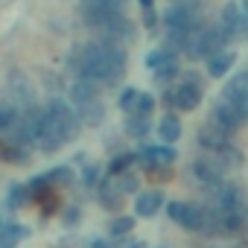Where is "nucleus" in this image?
Here are the masks:
<instances>
[{
  "label": "nucleus",
  "mask_w": 248,
  "mask_h": 248,
  "mask_svg": "<svg viewBox=\"0 0 248 248\" xmlns=\"http://www.w3.org/2000/svg\"><path fill=\"white\" fill-rule=\"evenodd\" d=\"M126 50L114 41H88L82 44L73 56H70V70L79 76V79H91L96 82L99 88H114L123 82L126 76Z\"/></svg>",
  "instance_id": "1"
},
{
  "label": "nucleus",
  "mask_w": 248,
  "mask_h": 248,
  "mask_svg": "<svg viewBox=\"0 0 248 248\" xmlns=\"http://www.w3.org/2000/svg\"><path fill=\"white\" fill-rule=\"evenodd\" d=\"M79 126H82V123H79L76 108L67 99H62V96H50L47 105H44V126H41V135H38V146L35 149L44 152V155L59 152L62 146H67L76 138Z\"/></svg>",
  "instance_id": "2"
},
{
  "label": "nucleus",
  "mask_w": 248,
  "mask_h": 248,
  "mask_svg": "<svg viewBox=\"0 0 248 248\" xmlns=\"http://www.w3.org/2000/svg\"><path fill=\"white\" fill-rule=\"evenodd\" d=\"M228 35L222 32V27L219 24H202L199 30H193L190 32V38H187V50H184V56L187 59H193V62H207L210 56H216V53H222V50H228Z\"/></svg>",
  "instance_id": "3"
},
{
  "label": "nucleus",
  "mask_w": 248,
  "mask_h": 248,
  "mask_svg": "<svg viewBox=\"0 0 248 248\" xmlns=\"http://www.w3.org/2000/svg\"><path fill=\"white\" fill-rule=\"evenodd\" d=\"M202 96H204V79L199 73H190L184 82H178L175 88L167 91L164 102H167L170 111H196Z\"/></svg>",
  "instance_id": "4"
},
{
  "label": "nucleus",
  "mask_w": 248,
  "mask_h": 248,
  "mask_svg": "<svg viewBox=\"0 0 248 248\" xmlns=\"http://www.w3.org/2000/svg\"><path fill=\"white\" fill-rule=\"evenodd\" d=\"M79 12L91 30L102 32L108 24H114L123 15V6L114 3V0H79Z\"/></svg>",
  "instance_id": "5"
},
{
  "label": "nucleus",
  "mask_w": 248,
  "mask_h": 248,
  "mask_svg": "<svg viewBox=\"0 0 248 248\" xmlns=\"http://www.w3.org/2000/svg\"><path fill=\"white\" fill-rule=\"evenodd\" d=\"M164 27L167 30H178V32H193L202 27V9L193 3V0H187V3H170L161 15Z\"/></svg>",
  "instance_id": "6"
},
{
  "label": "nucleus",
  "mask_w": 248,
  "mask_h": 248,
  "mask_svg": "<svg viewBox=\"0 0 248 248\" xmlns=\"http://www.w3.org/2000/svg\"><path fill=\"white\" fill-rule=\"evenodd\" d=\"M167 216L181 225L184 231L190 233H202L204 231V204H196V202H170L167 204Z\"/></svg>",
  "instance_id": "7"
},
{
  "label": "nucleus",
  "mask_w": 248,
  "mask_h": 248,
  "mask_svg": "<svg viewBox=\"0 0 248 248\" xmlns=\"http://www.w3.org/2000/svg\"><path fill=\"white\" fill-rule=\"evenodd\" d=\"M210 123H216L219 129H225L228 135H236L242 126H245V114L236 108V105H231L228 99H216L213 102V108H210V117H207Z\"/></svg>",
  "instance_id": "8"
},
{
  "label": "nucleus",
  "mask_w": 248,
  "mask_h": 248,
  "mask_svg": "<svg viewBox=\"0 0 248 248\" xmlns=\"http://www.w3.org/2000/svg\"><path fill=\"white\" fill-rule=\"evenodd\" d=\"M3 96H6L9 102H15L21 111L38 105V102H35V88H32V82H30L24 73H9V76H6V91H3Z\"/></svg>",
  "instance_id": "9"
},
{
  "label": "nucleus",
  "mask_w": 248,
  "mask_h": 248,
  "mask_svg": "<svg viewBox=\"0 0 248 248\" xmlns=\"http://www.w3.org/2000/svg\"><path fill=\"white\" fill-rule=\"evenodd\" d=\"M219 27H222V32L228 35V41H239V38H248V18H245L242 6H236V3H228V6L222 9Z\"/></svg>",
  "instance_id": "10"
},
{
  "label": "nucleus",
  "mask_w": 248,
  "mask_h": 248,
  "mask_svg": "<svg viewBox=\"0 0 248 248\" xmlns=\"http://www.w3.org/2000/svg\"><path fill=\"white\" fill-rule=\"evenodd\" d=\"M190 175L204 187V190H210V187H216V184H222L225 181V172H222V167L210 158V155H204V158H196L193 164H190Z\"/></svg>",
  "instance_id": "11"
},
{
  "label": "nucleus",
  "mask_w": 248,
  "mask_h": 248,
  "mask_svg": "<svg viewBox=\"0 0 248 248\" xmlns=\"http://www.w3.org/2000/svg\"><path fill=\"white\" fill-rule=\"evenodd\" d=\"M96 202H99L102 210H108V213H120L123 207H126V193L117 187L114 178L102 175V181L96 184Z\"/></svg>",
  "instance_id": "12"
},
{
  "label": "nucleus",
  "mask_w": 248,
  "mask_h": 248,
  "mask_svg": "<svg viewBox=\"0 0 248 248\" xmlns=\"http://www.w3.org/2000/svg\"><path fill=\"white\" fill-rule=\"evenodd\" d=\"M222 99H228L231 105H236L245 114V120H248V70L228 79V85L222 88Z\"/></svg>",
  "instance_id": "13"
},
{
  "label": "nucleus",
  "mask_w": 248,
  "mask_h": 248,
  "mask_svg": "<svg viewBox=\"0 0 248 248\" xmlns=\"http://www.w3.org/2000/svg\"><path fill=\"white\" fill-rule=\"evenodd\" d=\"M196 143L207 152V155H213V152H219V149H225L228 143H231V135L225 132V129H219L216 123H204V126L196 132Z\"/></svg>",
  "instance_id": "14"
},
{
  "label": "nucleus",
  "mask_w": 248,
  "mask_h": 248,
  "mask_svg": "<svg viewBox=\"0 0 248 248\" xmlns=\"http://www.w3.org/2000/svg\"><path fill=\"white\" fill-rule=\"evenodd\" d=\"M138 164L140 167H149V164H175V149L167 146V143H143L138 149Z\"/></svg>",
  "instance_id": "15"
},
{
  "label": "nucleus",
  "mask_w": 248,
  "mask_h": 248,
  "mask_svg": "<svg viewBox=\"0 0 248 248\" xmlns=\"http://www.w3.org/2000/svg\"><path fill=\"white\" fill-rule=\"evenodd\" d=\"M167 207V199H164V193L155 187V190H146V193H138V199H135V213H138V219H152L155 213H161Z\"/></svg>",
  "instance_id": "16"
},
{
  "label": "nucleus",
  "mask_w": 248,
  "mask_h": 248,
  "mask_svg": "<svg viewBox=\"0 0 248 248\" xmlns=\"http://www.w3.org/2000/svg\"><path fill=\"white\" fill-rule=\"evenodd\" d=\"M32 161V149L12 143L9 138L0 135V164H15V167H27Z\"/></svg>",
  "instance_id": "17"
},
{
  "label": "nucleus",
  "mask_w": 248,
  "mask_h": 248,
  "mask_svg": "<svg viewBox=\"0 0 248 248\" xmlns=\"http://www.w3.org/2000/svg\"><path fill=\"white\" fill-rule=\"evenodd\" d=\"M70 102L79 108V105H85V102H91V99H99V85L96 82H91V79H73L70 82Z\"/></svg>",
  "instance_id": "18"
},
{
  "label": "nucleus",
  "mask_w": 248,
  "mask_h": 248,
  "mask_svg": "<svg viewBox=\"0 0 248 248\" xmlns=\"http://www.w3.org/2000/svg\"><path fill=\"white\" fill-rule=\"evenodd\" d=\"M233 64H236V53L233 50H222V53H216V56L207 59V76L210 79H222V76L231 73Z\"/></svg>",
  "instance_id": "19"
},
{
  "label": "nucleus",
  "mask_w": 248,
  "mask_h": 248,
  "mask_svg": "<svg viewBox=\"0 0 248 248\" xmlns=\"http://www.w3.org/2000/svg\"><path fill=\"white\" fill-rule=\"evenodd\" d=\"M76 114H79V123H82V126L93 129V126H99V123L105 120V102H102V99H91V102L79 105Z\"/></svg>",
  "instance_id": "20"
},
{
  "label": "nucleus",
  "mask_w": 248,
  "mask_h": 248,
  "mask_svg": "<svg viewBox=\"0 0 248 248\" xmlns=\"http://www.w3.org/2000/svg\"><path fill=\"white\" fill-rule=\"evenodd\" d=\"M135 225H138V216H114L111 225H108V239L111 242H123L135 233Z\"/></svg>",
  "instance_id": "21"
},
{
  "label": "nucleus",
  "mask_w": 248,
  "mask_h": 248,
  "mask_svg": "<svg viewBox=\"0 0 248 248\" xmlns=\"http://www.w3.org/2000/svg\"><path fill=\"white\" fill-rule=\"evenodd\" d=\"M30 236V228L21 222H9L0 228V248H18L24 239Z\"/></svg>",
  "instance_id": "22"
},
{
  "label": "nucleus",
  "mask_w": 248,
  "mask_h": 248,
  "mask_svg": "<svg viewBox=\"0 0 248 248\" xmlns=\"http://www.w3.org/2000/svg\"><path fill=\"white\" fill-rule=\"evenodd\" d=\"M18 120H21V108L0 93V135H9L18 126Z\"/></svg>",
  "instance_id": "23"
},
{
  "label": "nucleus",
  "mask_w": 248,
  "mask_h": 248,
  "mask_svg": "<svg viewBox=\"0 0 248 248\" xmlns=\"http://www.w3.org/2000/svg\"><path fill=\"white\" fill-rule=\"evenodd\" d=\"M158 138H161V143H167V146H172V143L181 138V120L175 117V111H170V114L161 120V126H158Z\"/></svg>",
  "instance_id": "24"
},
{
  "label": "nucleus",
  "mask_w": 248,
  "mask_h": 248,
  "mask_svg": "<svg viewBox=\"0 0 248 248\" xmlns=\"http://www.w3.org/2000/svg\"><path fill=\"white\" fill-rule=\"evenodd\" d=\"M135 161H138V152H120V155H114L111 164L105 167V175H108V178H117V175H123V172H129V170L135 167Z\"/></svg>",
  "instance_id": "25"
},
{
  "label": "nucleus",
  "mask_w": 248,
  "mask_h": 248,
  "mask_svg": "<svg viewBox=\"0 0 248 248\" xmlns=\"http://www.w3.org/2000/svg\"><path fill=\"white\" fill-rule=\"evenodd\" d=\"M44 178L50 181V187H53V190L73 187V181H76V175H73V170H70L67 164H62V167H53L50 172H44Z\"/></svg>",
  "instance_id": "26"
},
{
  "label": "nucleus",
  "mask_w": 248,
  "mask_h": 248,
  "mask_svg": "<svg viewBox=\"0 0 248 248\" xmlns=\"http://www.w3.org/2000/svg\"><path fill=\"white\" fill-rule=\"evenodd\" d=\"M126 132H129L135 140H143V138L152 132V120H149V117H135V114H126Z\"/></svg>",
  "instance_id": "27"
},
{
  "label": "nucleus",
  "mask_w": 248,
  "mask_h": 248,
  "mask_svg": "<svg viewBox=\"0 0 248 248\" xmlns=\"http://www.w3.org/2000/svg\"><path fill=\"white\" fill-rule=\"evenodd\" d=\"M6 204H9V210H21V207L32 204L30 187H27V184H12V187H9V196H6Z\"/></svg>",
  "instance_id": "28"
},
{
  "label": "nucleus",
  "mask_w": 248,
  "mask_h": 248,
  "mask_svg": "<svg viewBox=\"0 0 248 248\" xmlns=\"http://www.w3.org/2000/svg\"><path fill=\"white\" fill-rule=\"evenodd\" d=\"M117 181V187L123 190V193H126V196H138L140 193V172H135V170H129V172H123V175H117L114 178Z\"/></svg>",
  "instance_id": "29"
},
{
  "label": "nucleus",
  "mask_w": 248,
  "mask_h": 248,
  "mask_svg": "<svg viewBox=\"0 0 248 248\" xmlns=\"http://www.w3.org/2000/svg\"><path fill=\"white\" fill-rule=\"evenodd\" d=\"M175 59H178V56H175V53H170L167 47H155V50L146 56V67L155 73L158 67H164V64H170V62H175Z\"/></svg>",
  "instance_id": "30"
},
{
  "label": "nucleus",
  "mask_w": 248,
  "mask_h": 248,
  "mask_svg": "<svg viewBox=\"0 0 248 248\" xmlns=\"http://www.w3.org/2000/svg\"><path fill=\"white\" fill-rule=\"evenodd\" d=\"M143 175L152 184H167L172 178V167L170 164H149V167H143Z\"/></svg>",
  "instance_id": "31"
},
{
  "label": "nucleus",
  "mask_w": 248,
  "mask_h": 248,
  "mask_svg": "<svg viewBox=\"0 0 248 248\" xmlns=\"http://www.w3.org/2000/svg\"><path fill=\"white\" fill-rule=\"evenodd\" d=\"M138 99H140V88H126V91L120 93L117 105H120V111L132 114V111H135V105H138Z\"/></svg>",
  "instance_id": "32"
},
{
  "label": "nucleus",
  "mask_w": 248,
  "mask_h": 248,
  "mask_svg": "<svg viewBox=\"0 0 248 248\" xmlns=\"http://www.w3.org/2000/svg\"><path fill=\"white\" fill-rule=\"evenodd\" d=\"M178 73H181V67H178V59H175V62H170V64H164V67L155 70V82L158 85H170V82H175Z\"/></svg>",
  "instance_id": "33"
},
{
  "label": "nucleus",
  "mask_w": 248,
  "mask_h": 248,
  "mask_svg": "<svg viewBox=\"0 0 248 248\" xmlns=\"http://www.w3.org/2000/svg\"><path fill=\"white\" fill-rule=\"evenodd\" d=\"M152 111H155V96L152 93H146V91H140V99H138V105H135V117H149L152 120Z\"/></svg>",
  "instance_id": "34"
},
{
  "label": "nucleus",
  "mask_w": 248,
  "mask_h": 248,
  "mask_svg": "<svg viewBox=\"0 0 248 248\" xmlns=\"http://www.w3.org/2000/svg\"><path fill=\"white\" fill-rule=\"evenodd\" d=\"M59 190H53V193H47L41 202H38V207H41V216H56L59 213Z\"/></svg>",
  "instance_id": "35"
},
{
  "label": "nucleus",
  "mask_w": 248,
  "mask_h": 248,
  "mask_svg": "<svg viewBox=\"0 0 248 248\" xmlns=\"http://www.w3.org/2000/svg\"><path fill=\"white\" fill-rule=\"evenodd\" d=\"M102 181V172H99V167H88L85 172H82V187H91V190H96V184Z\"/></svg>",
  "instance_id": "36"
},
{
  "label": "nucleus",
  "mask_w": 248,
  "mask_h": 248,
  "mask_svg": "<svg viewBox=\"0 0 248 248\" xmlns=\"http://www.w3.org/2000/svg\"><path fill=\"white\" fill-rule=\"evenodd\" d=\"M82 219V210L76 207V204H70V207H64V213H62V222L67 225V228H73L76 222Z\"/></svg>",
  "instance_id": "37"
},
{
  "label": "nucleus",
  "mask_w": 248,
  "mask_h": 248,
  "mask_svg": "<svg viewBox=\"0 0 248 248\" xmlns=\"http://www.w3.org/2000/svg\"><path fill=\"white\" fill-rule=\"evenodd\" d=\"M143 24H146V27H155V24H158L155 9H143Z\"/></svg>",
  "instance_id": "38"
},
{
  "label": "nucleus",
  "mask_w": 248,
  "mask_h": 248,
  "mask_svg": "<svg viewBox=\"0 0 248 248\" xmlns=\"http://www.w3.org/2000/svg\"><path fill=\"white\" fill-rule=\"evenodd\" d=\"M88 248H117V242H105V239H93Z\"/></svg>",
  "instance_id": "39"
},
{
  "label": "nucleus",
  "mask_w": 248,
  "mask_h": 248,
  "mask_svg": "<svg viewBox=\"0 0 248 248\" xmlns=\"http://www.w3.org/2000/svg\"><path fill=\"white\" fill-rule=\"evenodd\" d=\"M152 3L155 0H140V9H152Z\"/></svg>",
  "instance_id": "40"
},
{
  "label": "nucleus",
  "mask_w": 248,
  "mask_h": 248,
  "mask_svg": "<svg viewBox=\"0 0 248 248\" xmlns=\"http://www.w3.org/2000/svg\"><path fill=\"white\" fill-rule=\"evenodd\" d=\"M242 12H245V18H248V0H242Z\"/></svg>",
  "instance_id": "41"
},
{
  "label": "nucleus",
  "mask_w": 248,
  "mask_h": 248,
  "mask_svg": "<svg viewBox=\"0 0 248 248\" xmlns=\"http://www.w3.org/2000/svg\"><path fill=\"white\" fill-rule=\"evenodd\" d=\"M170 3H187V0H170Z\"/></svg>",
  "instance_id": "42"
},
{
  "label": "nucleus",
  "mask_w": 248,
  "mask_h": 248,
  "mask_svg": "<svg viewBox=\"0 0 248 248\" xmlns=\"http://www.w3.org/2000/svg\"><path fill=\"white\" fill-rule=\"evenodd\" d=\"M56 248H64V245H56Z\"/></svg>",
  "instance_id": "43"
},
{
  "label": "nucleus",
  "mask_w": 248,
  "mask_h": 248,
  "mask_svg": "<svg viewBox=\"0 0 248 248\" xmlns=\"http://www.w3.org/2000/svg\"><path fill=\"white\" fill-rule=\"evenodd\" d=\"M0 228H3V225H0Z\"/></svg>",
  "instance_id": "44"
}]
</instances>
